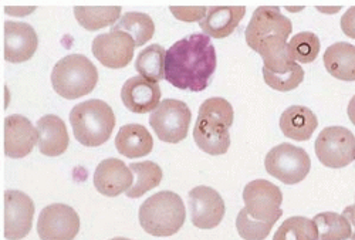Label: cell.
Returning <instances> with one entry per match:
<instances>
[{
    "mask_svg": "<svg viewBox=\"0 0 355 240\" xmlns=\"http://www.w3.org/2000/svg\"><path fill=\"white\" fill-rule=\"evenodd\" d=\"M218 65L209 36L193 33L173 43L166 51L165 78L173 87L199 93L211 84Z\"/></svg>",
    "mask_w": 355,
    "mask_h": 240,
    "instance_id": "obj_1",
    "label": "cell"
},
{
    "mask_svg": "<svg viewBox=\"0 0 355 240\" xmlns=\"http://www.w3.org/2000/svg\"><path fill=\"white\" fill-rule=\"evenodd\" d=\"M293 32L291 20L277 6H260L254 10L248 27L246 43L268 62L288 50L287 37Z\"/></svg>",
    "mask_w": 355,
    "mask_h": 240,
    "instance_id": "obj_2",
    "label": "cell"
},
{
    "mask_svg": "<svg viewBox=\"0 0 355 240\" xmlns=\"http://www.w3.org/2000/svg\"><path fill=\"white\" fill-rule=\"evenodd\" d=\"M233 107L220 97L205 100L199 108L193 139L199 149L209 155H223L230 146L229 130L233 126Z\"/></svg>",
    "mask_w": 355,
    "mask_h": 240,
    "instance_id": "obj_3",
    "label": "cell"
},
{
    "mask_svg": "<svg viewBox=\"0 0 355 240\" xmlns=\"http://www.w3.org/2000/svg\"><path fill=\"white\" fill-rule=\"evenodd\" d=\"M139 223L153 236L166 237L180 232L185 223L187 211L181 196L162 191L148 198L139 207Z\"/></svg>",
    "mask_w": 355,
    "mask_h": 240,
    "instance_id": "obj_4",
    "label": "cell"
},
{
    "mask_svg": "<svg viewBox=\"0 0 355 240\" xmlns=\"http://www.w3.org/2000/svg\"><path fill=\"white\" fill-rule=\"evenodd\" d=\"M70 123L80 144L100 146L110 139L114 131L115 114L105 101L87 100L71 110Z\"/></svg>",
    "mask_w": 355,
    "mask_h": 240,
    "instance_id": "obj_5",
    "label": "cell"
},
{
    "mask_svg": "<svg viewBox=\"0 0 355 240\" xmlns=\"http://www.w3.org/2000/svg\"><path fill=\"white\" fill-rule=\"evenodd\" d=\"M98 83L97 67L83 54H70L57 62L51 73L54 92L67 100L90 94Z\"/></svg>",
    "mask_w": 355,
    "mask_h": 240,
    "instance_id": "obj_6",
    "label": "cell"
},
{
    "mask_svg": "<svg viewBox=\"0 0 355 240\" xmlns=\"http://www.w3.org/2000/svg\"><path fill=\"white\" fill-rule=\"evenodd\" d=\"M264 166L269 175L286 185L302 182L310 172L311 160L303 148L291 144H280L266 155Z\"/></svg>",
    "mask_w": 355,
    "mask_h": 240,
    "instance_id": "obj_7",
    "label": "cell"
},
{
    "mask_svg": "<svg viewBox=\"0 0 355 240\" xmlns=\"http://www.w3.org/2000/svg\"><path fill=\"white\" fill-rule=\"evenodd\" d=\"M191 119L192 112L184 101L166 98L151 114L150 124L161 141L178 144L187 138Z\"/></svg>",
    "mask_w": 355,
    "mask_h": 240,
    "instance_id": "obj_8",
    "label": "cell"
},
{
    "mask_svg": "<svg viewBox=\"0 0 355 240\" xmlns=\"http://www.w3.org/2000/svg\"><path fill=\"white\" fill-rule=\"evenodd\" d=\"M315 155L324 166H348L355 161L354 134L345 127L324 128L315 139Z\"/></svg>",
    "mask_w": 355,
    "mask_h": 240,
    "instance_id": "obj_9",
    "label": "cell"
},
{
    "mask_svg": "<svg viewBox=\"0 0 355 240\" xmlns=\"http://www.w3.org/2000/svg\"><path fill=\"white\" fill-rule=\"evenodd\" d=\"M245 207L256 221L275 225L283 215L282 202L283 194L279 187L266 181V179H256L245 187L243 191Z\"/></svg>",
    "mask_w": 355,
    "mask_h": 240,
    "instance_id": "obj_10",
    "label": "cell"
},
{
    "mask_svg": "<svg viewBox=\"0 0 355 240\" xmlns=\"http://www.w3.org/2000/svg\"><path fill=\"white\" fill-rule=\"evenodd\" d=\"M80 230V218L64 203H53L40 212L37 233L42 240H73Z\"/></svg>",
    "mask_w": 355,
    "mask_h": 240,
    "instance_id": "obj_11",
    "label": "cell"
},
{
    "mask_svg": "<svg viewBox=\"0 0 355 240\" xmlns=\"http://www.w3.org/2000/svg\"><path fill=\"white\" fill-rule=\"evenodd\" d=\"M189 214L193 226L209 230L222 222L225 218V202L218 191L209 187H196L189 192Z\"/></svg>",
    "mask_w": 355,
    "mask_h": 240,
    "instance_id": "obj_12",
    "label": "cell"
},
{
    "mask_svg": "<svg viewBox=\"0 0 355 240\" xmlns=\"http://www.w3.org/2000/svg\"><path fill=\"white\" fill-rule=\"evenodd\" d=\"M134 39L125 32L111 30L93 40V54L98 62L108 69H124L130 65L135 50Z\"/></svg>",
    "mask_w": 355,
    "mask_h": 240,
    "instance_id": "obj_13",
    "label": "cell"
},
{
    "mask_svg": "<svg viewBox=\"0 0 355 240\" xmlns=\"http://www.w3.org/2000/svg\"><path fill=\"white\" fill-rule=\"evenodd\" d=\"M5 237L8 240H20L31 233L35 202L21 191L5 192Z\"/></svg>",
    "mask_w": 355,
    "mask_h": 240,
    "instance_id": "obj_14",
    "label": "cell"
},
{
    "mask_svg": "<svg viewBox=\"0 0 355 240\" xmlns=\"http://www.w3.org/2000/svg\"><path fill=\"white\" fill-rule=\"evenodd\" d=\"M39 47L35 28L21 22H5V60L9 63H24Z\"/></svg>",
    "mask_w": 355,
    "mask_h": 240,
    "instance_id": "obj_15",
    "label": "cell"
},
{
    "mask_svg": "<svg viewBox=\"0 0 355 240\" xmlns=\"http://www.w3.org/2000/svg\"><path fill=\"white\" fill-rule=\"evenodd\" d=\"M37 128L31 119L23 115H9L5 118V154L10 158H24L33 151L37 144Z\"/></svg>",
    "mask_w": 355,
    "mask_h": 240,
    "instance_id": "obj_16",
    "label": "cell"
},
{
    "mask_svg": "<svg viewBox=\"0 0 355 240\" xmlns=\"http://www.w3.org/2000/svg\"><path fill=\"white\" fill-rule=\"evenodd\" d=\"M121 100L131 112H151L161 103V87L157 81L135 76L124 83L121 88Z\"/></svg>",
    "mask_w": 355,
    "mask_h": 240,
    "instance_id": "obj_17",
    "label": "cell"
},
{
    "mask_svg": "<svg viewBox=\"0 0 355 240\" xmlns=\"http://www.w3.org/2000/svg\"><path fill=\"white\" fill-rule=\"evenodd\" d=\"M93 181L101 195L114 198L127 192L132 187L134 173L123 161L108 158L98 164Z\"/></svg>",
    "mask_w": 355,
    "mask_h": 240,
    "instance_id": "obj_18",
    "label": "cell"
},
{
    "mask_svg": "<svg viewBox=\"0 0 355 240\" xmlns=\"http://www.w3.org/2000/svg\"><path fill=\"white\" fill-rule=\"evenodd\" d=\"M37 145L40 153L47 157L63 155L70 144L67 127L57 115H44L37 121Z\"/></svg>",
    "mask_w": 355,
    "mask_h": 240,
    "instance_id": "obj_19",
    "label": "cell"
},
{
    "mask_svg": "<svg viewBox=\"0 0 355 240\" xmlns=\"http://www.w3.org/2000/svg\"><path fill=\"white\" fill-rule=\"evenodd\" d=\"M245 6H212L206 12V16L200 20L199 26L203 35L215 39H225L234 32L245 17Z\"/></svg>",
    "mask_w": 355,
    "mask_h": 240,
    "instance_id": "obj_20",
    "label": "cell"
},
{
    "mask_svg": "<svg viewBox=\"0 0 355 240\" xmlns=\"http://www.w3.org/2000/svg\"><path fill=\"white\" fill-rule=\"evenodd\" d=\"M318 127L315 114L303 105H291L280 117L282 132L294 141H309Z\"/></svg>",
    "mask_w": 355,
    "mask_h": 240,
    "instance_id": "obj_21",
    "label": "cell"
},
{
    "mask_svg": "<svg viewBox=\"0 0 355 240\" xmlns=\"http://www.w3.org/2000/svg\"><path fill=\"white\" fill-rule=\"evenodd\" d=\"M115 148L121 155L135 160L151 154L154 148V139L144 126L127 124L121 127L115 138Z\"/></svg>",
    "mask_w": 355,
    "mask_h": 240,
    "instance_id": "obj_22",
    "label": "cell"
},
{
    "mask_svg": "<svg viewBox=\"0 0 355 240\" xmlns=\"http://www.w3.org/2000/svg\"><path fill=\"white\" fill-rule=\"evenodd\" d=\"M324 66L334 78L355 81V46L344 42L334 43L324 53Z\"/></svg>",
    "mask_w": 355,
    "mask_h": 240,
    "instance_id": "obj_23",
    "label": "cell"
},
{
    "mask_svg": "<svg viewBox=\"0 0 355 240\" xmlns=\"http://www.w3.org/2000/svg\"><path fill=\"white\" fill-rule=\"evenodd\" d=\"M111 30L128 33L134 39L135 46L141 47L154 37L155 24L151 16L138 12H130L125 13L120 19V22H116V24H114Z\"/></svg>",
    "mask_w": 355,
    "mask_h": 240,
    "instance_id": "obj_24",
    "label": "cell"
},
{
    "mask_svg": "<svg viewBox=\"0 0 355 240\" xmlns=\"http://www.w3.org/2000/svg\"><path fill=\"white\" fill-rule=\"evenodd\" d=\"M74 15L77 22L90 32L116 24L121 15L120 6H76Z\"/></svg>",
    "mask_w": 355,
    "mask_h": 240,
    "instance_id": "obj_25",
    "label": "cell"
},
{
    "mask_svg": "<svg viewBox=\"0 0 355 240\" xmlns=\"http://www.w3.org/2000/svg\"><path fill=\"white\" fill-rule=\"evenodd\" d=\"M131 172L135 175V182L127 191L128 198H139L150 192L151 189L157 188L162 182V169L158 164L153 161H144V162H134L130 165Z\"/></svg>",
    "mask_w": 355,
    "mask_h": 240,
    "instance_id": "obj_26",
    "label": "cell"
},
{
    "mask_svg": "<svg viewBox=\"0 0 355 240\" xmlns=\"http://www.w3.org/2000/svg\"><path fill=\"white\" fill-rule=\"evenodd\" d=\"M165 58L166 51L159 44H151L139 51L135 60V70L144 78L161 81L165 78Z\"/></svg>",
    "mask_w": 355,
    "mask_h": 240,
    "instance_id": "obj_27",
    "label": "cell"
},
{
    "mask_svg": "<svg viewBox=\"0 0 355 240\" xmlns=\"http://www.w3.org/2000/svg\"><path fill=\"white\" fill-rule=\"evenodd\" d=\"M313 222L318 230V240H347L352 234L348 221L336 212L318 214Z\"/></svg>",
    "mask_w": 355,
    "mask_h": 240,
    "instance_id": "obj_28",
    "label": "cell"
},
{
    "mask_svg": "<svg viewBox=\"0 0 355 240\" xmlns=\"http://www.w3.org/2000/svg\"><path fill=\"white\" fill-rule=\"evenodd\" d=\"M263 77L269 87L277 89V92L287 93L303 83L304 70L299 63H293L291 66L279 70L263 69Z\"/></svg>",
    "mask_w": 355,
    "mask_h": 240,
    "instance_id": "obj_29",
    "label": "cell"
},
{
    "mask_svg": "<svg viewBox=\"0 0 355 240\" xmlns=\"http://www.w3.org/2000/svg\"><path fill=\"white\" fill-rule=\"evenodd\" d=\"M273 240H318V230L313 221L304 216H293L280 225Z\"/></svg>",
    "mask_w": 355,
    "mask_h": 240,
    "instance_id": "obj_30",
    "label": "cell"
},
{
    "mask_svg": "<svg viewBox=\"0 0 355 240\" xmlns=\"http://www.w3.org/2000/svg\"><path fill=\"white\" fill-rule=\"evenodd\" d=\"M288 50L295 63H313L320 53V39L311 32H302L291 37Z\"/></svg>",
    "mask_w": 355,
    "mask_h": 240,
    "instance_id": "obj_31",
    "label": "cell"
},
{
    "mask_svg": "<svg viewBox=\"0 0 355 240\" xmlns=\"http://www.w3.org/2000/svg\"><path fill=\"white\" fill-rule=\"evenodd\" d=\"M273 225L253 219L249 216L246 207H243L236 218V229L242 239L245 240H264L269 236Z\"/></svg>",
    "mask_w": 355,
    "mask_h": 240,
    "instance_id": "obj_32",
    "label": "cell"
},
{
    "mask_svg": "<svg viewBox=\"0 0 355 240\" xmlns=\"http://www.w3.org/2000/svg\"><path fill=\"white\" fill-rule=\"evenodd\" d=\"M171 12L173 13V16L180 20H185V22H195V20H200L202 17L205 19L206 12L208 9L200 6V8H178V6H172Z\"/></svg>",
    "mask_w": 355,
    "mask_h": 240,
    "instance_id": "obj_33",
    "label": "cell"
},
{
    "mask_svg": "<svg viewBox=\"0 0 355 240\" xmlns=\"http://www.w3.org/2000/svg\"><path fill=\"white\" fill-rule=\"evenodd\" d=\"M341 30L345 36L355 39V6L349 8L341 17Z\"/></svg>",
    "mask_w": 355,
    "mask_h": 240,
    "instance_id": "obj_34",
    "label": "cell"
},
{
    "mask_svg": "<svg viewBox=\"0 0 355 240\" xmlns=\"http://www.w3.org/2000/svg\"><path fill=\"white\" fill-rule=\"evenodd\" d=\"M343 216L348 221V223H349V226H351V230H352L351 239L355 240V205L347 206V207L344 209Z\"/></svg>",
    "mask_w": 355,
    "mask_h": 240,
    "instance_id": "obj_35",
    "label": "cell"
},
{
    "mask_svg": "<svg viewBox=\"0 0 355 240\" xmlns=\"http://www.w3.org/2000/svg\"><path fill=\"white\" fill-rule=\"evenodd\" d=\"M347 112H348V117H349V119H351V123L355 126V96L351 98V101H349V104H348Z\"/></svg>",
    "mask_w": 355,
    "mask_h": 240,
    "instance_id": "obj_36",
    "label": "cell"
},
{
    "mask_svg": "<svg viewBox=\"0 0 355 240\" xmlns=\"http://www.w3.org/2000/svg\"><path fill=\"white\" fill-rule=\"evenodd\" d=\"M111 240H130V239H127V237H114Z\"/></svg>",
    "mask_w": 355,
    "mask_h": 240,
    "instance_id": "obj_37",
    "label": "cell"
}]
</instances>
